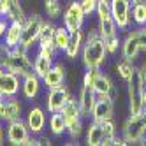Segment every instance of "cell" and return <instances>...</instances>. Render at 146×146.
Instances as JSON below:
<instances>
[{
    "mask_svg": "<svg viewBox=\"0 0 146 146\" xmlns=\"http://www.w3.org/2000/svg\"><path fill=\"white\" fill-rule=\"evenodd\" d=\"M7 25H9V21L5 18H2L0 16V42L4 40V34H5V28H7Z\"/></svg>",
    "mask_w": 146,
    "mask_h": 146,
    "instance_id": "obj_34",
    "label": "cell"
},
{
    "mask_svg": "<svg viewBox=\"0 0 146 146\" xmlns=\"http://www.w3.org/2000/svg\"><path fill=\"white\" fill-rule=\"evenodd\" d=\"M135 32H137V37H139L141 53H146V25L144 27H135Z\"/></svg>",
    "mask_w": 146,
    "mask_h": 146,
    "instance_id": "obj_33",
    "label": "cell"
},
{
    "mask_svg": "<svg viewBox=\"0 0 146 146\" xmlns=\"http://www.w3.org/2000/svg\"><path fill=\"white\" fill-rule=\"evenodd\" d=\"M130 7H132L130 0H111V16L120 32H127L132 27Z\"/></svg>",
    "mask_w": 146,
    "mask_h": 146,
    "instance_id": "obj_8",
    "label": "cell"
},
{
    "mask_svg": "<svg viewBox=\"0 0 146 146\" xmlns=\"http://www.w3.org/2000/svg\"><path fill=\"white\" fill-rule=\"evenodd\" d=\"M144 144H146V137H144Z\"/></svg>",
    "mask_w": 146,
    "mask_h": 146,
    "instance_id": "obj_40",
    "label": "cell"
},
{
    "mask_svg": "<svg viewBox=\"0 0 146 146\" xmlns=\"http://www.w3.org/2000/svg\"><path fill=\"white\" fill-rule=\"evenodd\" d=\"M4 141H5V129H4V121L0 120V146L4 144Z\"/></svg>",
    "mask_w": 146,
    "mask_h": 146,
    "instance_id": "obj_35",
    "label": "cell"
},
{
    "mask_svg": "<svg viewBox=\"0 0 146 146\" xmlns=\"http://www.w3.org/2000/svg\"><path fill=\"white\" fill-rule=\"evenodd\" d=\"M0 4H2V18H5L9 23H25L27 13L21 0H0Z\"/></svg>",
    "mask_w": 146,
    "mask_h": 146,
    "instance_id": "obj_16",
    "label": "cell"
},
{
    "mask_svg": "<svg viewBox=\"0 0 146 146\" xmlns=\"http://www.w3.org/2000/svg\"><path fill=\"white\" fill-rule=\"evenodd\" d=\"M23 118V102L18 95L5 97L2 106H0V120L4 123H9L13 120Z\"/></svg>",
    "mask_w": 146,
    "mask_h": 146,
    "instance_id": "obj_13",
    "label": "cell"
},
{
    "mask_svg": "<svg viewBox=\"0 0 146 146\" xmlns=\"http://www.w3.org/2000/svg\"><path fill=\"white\" fill-rule=\"evenodd\" d=\"M83 42H85V32H83V30L72 32V34H70V39H69L67 48L62 51V53H64V56H65L67 60H76V58L81 55Z\"/></svg>",
    "mask_w": 146,
    "mask_h": 146,
    "instance_id": "obj_21",
    "label": "cell"
},
{
    "mask_svg": "<svg viewBox=\"0 0 146 146\" xmlns=\"http://www.w3.org/2000/svg\"><path fill=\"white\" fill-rule=\"evenodd\" d=\"M65 76H67L65 65L62 64V62H55L53 67H51L46 72V76L42 78V85H44L46 90L55 88V86H60V85H64V83H65Z\"/></svg>",
    "mask_w": 146,
    "mask_h": 146,
    "instance_id": "obj_20",
    "label": "cell"
},
{
    "mask_svg": "<svg viewBox=\"0 0 146 146\" xmlns=\"http://www.w3.org/2000/svg\"><path fill=\"white\" fill-rule=\"evenodd\" d=\"M127 93H129V114H139L146 106V83L139 67H135L132 76L127 81Z\"/></svg>",
    "mask_w": 146,
    "mask_h": 146,
    "instance_id": "obj_2",
    "label": "cell"
},
{
    "mask_svg": "<svg viewBox=\"0 0 146 146\" xmlns=\"http://www.w3.org/2000/svg\"><path fill=\"white\" fill-rule=\"evenodd\" d=\"M0 16H2V4H0Z\"/></svg>",
    "mask_w": 146,
    "mask_h": 146,
    "instance_id": "obj_39",
    "label": "cell"
},
{
    "mask_svg": "<svg viewBox=\"0 0 146 146\" xmlns=\"http://www.w3.org/2000/svg\"><path fill=\"white\" fill-rule=\"evenodd\" d=\"M4 99H5V95H4L2 92H0V106H2V102H4Z\"/></svg>",
    "mask_w": 146,
    "mask_h": 146,
    "instance_id": "obj_38",
    "label": "cell"
},
{
    "mask_svg": "<svg viewBox=\"0 0 146 146\" xmlns=\"http://www.w3.org/2000/svg\"><path fill=\"white\" fill-rule=\"evenodd\" d=\"M69 39H70V32L64 27V25H56V30H55V44L60 51H64L69 44Z\"/></svg>",
    "mask_w": 146,
    "mask_h": 146,
    "instance_id": "obj_30",
    "label": "cell"
},
{
    "mask_svg": "<svg viewBox=\"0 0 146 146\" xmlns=\"http://www.w3.org/2000/svg\"><path fill=\"white\" fill-rule=\"evenodd\" d=\"M130 18H132V25L144 27L146 25V5L144 4H132Z\"/></svg>",
    "mask_w": 146,
    "mask_h": 146,
    "instance_id": "obj_28",
    "label": "cell"
},
{
    "mask_svg": "<svg viewBox=\"0 0 146 146\" xmlns=\"http://www.w3.org/2000/svg\"><path fill=\"white\" fill-rule=\"evenodd\" d=\"M97 30H99V34H100V37H102V39H109V37L116 35V34L120 32L113 18L97 19Z\"/></svg>",
    "mask_w": 146,
    "mask_h": 146,
    "instance_id": "obj_25",
    "label": "cell"
},
{
    "mask_svg": "<svg viewBox=\"0 0 146 146\" xmlns=\"http://www.w3.org/2000/svg\"><path fill=\"white\" fill-rule=\"evenodd\" d=\"M79 56H81V64L85 69H102L104 67L109 53L106 48V40L100 37L97 27H93L85 35V42H83Z\"/></svg>",
    "mask_w": 146,
    "mask_h": 146,
    "instance_id": "obj_1",
    "label": "cell"
},
{
    "mask_svg": "<svg viewBox=\"0 0 146 146\" xmlns=\"http://www.w3.org/2000/svg\"><path fill=\"white\" fill-rule=\"evenodd\" d=\"M42 86H44L42 79L34 72V74L21 78V90H19V93H21V97L25 100H35L39 97L40 90H42Z\"/></svg>",
    "mask_w": 146,
    "mask_h": 146,
    "instance_id": "obj_18",
    "label": "cell"
},
{
    "mask_svg": "<svg viewBox=\"0 0 146 146\" xmlns=\"http://www.w3.org/2000/svg\"><path fill=\"white\" fill-rule=\"evenodd\" d=\"M62 114L65 118L67 125V137L69 141H78L83 132H85V116L81 114V109L78 106V97H70V100L62 109Z\"/></svg>",
    "mask_w": 146,
    "mask_h": 146,
    "instance_id": "obj_5",
    "label": "cell"
},
{
    "mask_svg": "<svg viewBox=\"0 0 146 146\" xmlns=\"http://www.w3.org/2000/svg\"><path fill=\"white\" fill-rule=\"evenodd\" d=\"M86 18L88 16H86L85 11H83L79 0H72L70 4H67L64 7V13H62V25L72 34V32H78V30H83Z\"/></svg>",
    "mask_w": 146,
    "mask_h": 146,
    "instance_id": "obj_7",
    "label": "cell"
},
{
    "mask_svg": "<svg viewBox=\"0 0 146 146\" xmlns=\"http://www.w3.org/2000/svg\"><path fill=\"white\" fill-rule=\"evenodd\" d=\"M95 100H97V93L93 92V88L83 85L79 93H78V106L81 109V114L85 116V120H90L93 106H95Z\"/></svg>",
    "mask_w": 146,
    "mask_h": 146,
    "instance_id": "obj_19",
    "label": "cell"
},
{
    "mask_svg": "<svg viewBox=\"0 0 146 146\" xmlns=\"http://www.w3.org/2000/svg\"><path fill=\"white\" fill-rule=\"evenodd\" d=\"M55 64V58H51L49 55H44V53H40V51H37L35 56H34V72L42 79L46 76V72L53 67Z\"/></svg>",
    "mask_w": 146,
    "mask_h": 146,
    "instance_id": "obj_24",
    "label": "cell"
},
{
    "mask_svg": "<svg viewBox=\"0 0 146 146\" xmlns=\"http://www.w3.org/2000/svg\"><path fill=\"white\" fill-rule=\"evenodd\" d=\"M44 2V11L48 19L55 21V19L62 18V13H64V5H62V0H42Z\"/></svg>",
    "mask_w": 146,
    "mask_h": 146,
    "instance_id": "obj_26",
    "label": "cell"
},
{
    "mask_svg": "<svg viewBox=\"0 0 146 146\" xmlns=\"http://www.w3.org/2000/svg\"><path fill=\"white\" fill-rule=\"evenodd\" d=\"M32 135L28 125L25 121V118H18L7 123V129H5V139L9 144L13 146H25V141Z\"/></svg>",
    "mask_w": 146,
    "mask_h": 146,
    "instance_id": "obj_10",
    "label": "cell"
},
{
    "mask_svg": "<svg viewBox=\"0 0 146 146\" xmlns=\"http://www.w3.org/2000/svg\"><path fill=\"white\" fill-rule=\"evenodd\" d=\"M83 85L92 86L97 95H111L114 100L120 95L118 88L114 86V83L109 74L102 72V69H85L83 74Z\"/></svg>",
    "mask_w": 146,
    "mask_h": 146,
    "instance_id": "obj_3",
    "label": "cell"
},
{
    "mask_svg": "<svg viewBox=\"0 0 146 146\" xmlns=\"http://www.w3.org/2000/svg\"><path fill=\"white\" fill-rule=\"evenodd\" d=\"M79 4L83 7V11L86 13V16H93L97 9V0H79Z\"/></svg>",
    "mask_w": 146,
    "mask_h": 146,
    "instance_id": "obj_32",
    "label": "cell"
},
{
    "mask_svg": "<svg viewBox=\"0 0 146 146\" xmlns=\"http://www.w3.org/2000/svg\"><path fill=\"white\" fill-rule=\"evenodd\" d=\"M55 30H56V25L51 21V19H46L42 30H40L37 46L39 44H51V42H55Z\"/></svg>",
    "mask_w": 146,
    "mask_h": 146,
    "instance_id": "obj_27",
    "label": "cell"
},
{
    "mask_svg": "<svg viewBox=\"0 0 146 146\" xmlns=\"http://www.w3.org/2000/svg\"><path fill=\"white\" fill-rule=\"evenodd\" d=\"M21 34H23V23H16L11 21L5 28V34H4V42L9 48H18L21 44Z\"/></svg>",
    "mask_w": 146,
    "mask_h": 146,
    "instance_id": "obj_22",
    "label": "cell"
},
{
    "mask_svg": "<svg viewBox=\"0 0 146 146\" xmlns=\"http://www.w3.org/2000/svg\"><path fill=\"white\" fill-rule=\"evenodd\" d=\"M139 67V70H141V74H143V79H144V83H146V62H143L141 65H137Z\"/></svg>",
    "mask_w": 146,
    "mask_h": 146,
    "instance_id": "obj_36",
    "label": "cell"
},
{
    "mask_svg": "<svg viewBox=\"0 0 146 146\" xmlns=\"http://www.w3.org/2000/svg\"><path fill=\"white\" fill-rule=\"evenodd\" d=\"M70 97H72V93H70V90L65 85L49 88L48 93H46V99H44L46 111L48 113H58V111H62V109L65 108V104L70 100Z\"/></svg>",
    "mask_w": 146,
    "mask_h": 146,
    "instance_id": "obj_9",
    "label": "cell"
},
{
    "mask_svg": "<svg viewBox=\"0 0 146 146\" xmlns=\"http://www.w3.org/2000/svg\"><path fill=\"white\" fill-rule=\"evenodd\" d=\"M132 4H144L146 5V0H130Z\"/></svg>",
    "mask_w": 146,
    "mask_h": 146,
    "instance_id": "obj_37",
    "label": "cell"
},
{
    "mask_svg": "<svg viewBox=\"0 0 146 146\" xmlns=\"http://www.w3.org/2000/svg\"><path fill=\"white\" fill-rule=\"evenodd\" d=\"M25 121H27L30 132H32L34 135L42 134L44 129H46V123H48L46 109L40 108V106H32L27 111V114H25Z\"/></svg>",
    "mask_w": 146,
    "mask_h": 146,
    "instance_id": "obj_14",
    "label": "cell"
},
{
    "mask_svg": "<svg viewBox=\"0 0 146 146\" xmlns=\"http://www.w3.org/2000/svg\"><path fill=\"white\" fill-rule=\"evenodd\" d=\"M19 90H21V78L14 74L13 70L0 67V92L5 97H13L19 95Z\"/></svg>",
    "mask_w": 146,
    "mask_h": 146,
    "instance_id": "obj_15",
    "label": "cell"
},
{
    "mask_svg": "<svg viewBox=\"0 0 146 146\" xmlns=\"http://www.w3.org/2000/svg\"><path fill=\"white\" fill-rule=\"evenodd\" d=\"M46 23V18L40 14H30L27 16L25 23H23V34H21V44L25 49H32L39 42V35Z\"/></svg>",
    "mask_w": 146,
    "mask_h": 146,
    "instance_id": "obj_6",
    "label": "cell"
},
{
    "mask_svg": "<svg viewBox=\"0 0 146 146\" xmlns=\"http://www.w3.org/2000/svg\"><path fill=\"white\" fill-rule=\"evenodd\" d=\"M141 53V46H139V37H137V32L134 30H127L121 39V48H120V56L129 60V62H135Z\"/></svg>",
    "mask_w": 146,
    "mask_h": 146,
    "instance_id": "obj_12",
    "label": "cell"
},
{
    "mask_svg": "<svg viewBox=\"0 0 146 146\" xmlns=\"http://www.w3.org/2000/svg\"><path fill=\"white\" fill-rule=\"evenodd\" d=\"M120 134L129 144H144L146 137V106L139 114H129L125 118Z\"/></svg>",
    "mask_w": 146,
    "mask_h": 146,
    "instance_id": "obj_4",
    "label": "cell"
},
{
    "mask_svg": "<svg viewBox=\"0 0 146 146\" xmlns=\"http://www.w3.org/2000/svg\"><path fill=\"white\" fill-rule=\"evenodd\" d=\"M48 127H49L51 135H55V137H64V135H67V125H65V118H64V114H62V111L49 113Z\"/></svg>",
    "mask_w": 146,
    "mask_h": 146,
    "instance_id": "obj_23",
    "label": "cell"
},
{
    "mask_svg": "<svg viewBox=\"0 0 146 146\" xmlns=\"http://www.w3.org/2000/svg\"><path fill=\"white\" fill-rule=\"evenodd\" d=\"M85 141L88 146H108V135L102 121L90 120L88 127L85 129Z\"/></svg>",
    "mask_w": 146,
    "mask_h": 146,
    "instance_id": "obj_17",
    "label": "cell"
},
{
    "mask_svg": "<svg viewBox=\"0 0 146 146\" xmlns=\"http://www.w3.org/2000/svg\"><path fill=\"white\" fill-rule=\"evenodd\" d=\"M114 67H116V74L120 76V79L125 81V83L129 81V78L132 76V72H134V69H135L134 62H129V60H125V58H120Z\"/></svg>",
    "mask_w": 146,
    "mask_h": 146,
    "instance_id": "obj_29",
    "label": "cell"
},
{
    "mask_svg": "<svg viewBox=\"0 0 146 146\" xmlns=\"http://www.w3.org/2000/svg\"><path fill=\"white\" fill-rule=\"evenodd\" d=\"M104 40H106V48H108L109 56H116L120 53V48H121V37H120V34L113 35L109 39H104Z\"/></svg>",
    "mask_w": 146,
    "mask_h": 146,
    "instance_id": "obj_31",
    "label": "cell"
},
{
    "mask_svg": "<svg viewBox=\"0 0 146 146\" xmlns=\"http://www.w3.org/2000/svg\"><path fill=\"white\" fill-rule=\"evenodd\" d=\"M90 120H93V121L114 120V99L111 95H97Z\"/></svg>",
    "mask_w": 146,
    "mask_h": 146,
    "instance_id": "obj_11",
    "label": "cell"
}]
</instances>
